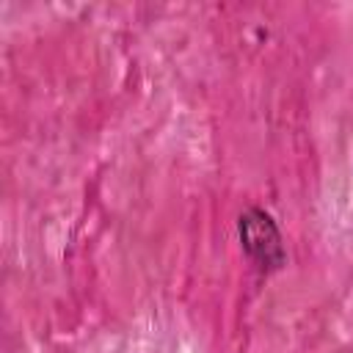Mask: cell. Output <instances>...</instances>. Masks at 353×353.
<instances>
[{"instance_id": "6da1fadb", "label": "cell", "mask_w": 353, "mask_h": 353, "mask_svg": "<svg viewBox=\"0 0 353 353\" xmlns=\"http://www.w3.org/2000/svg\"><path fill=\"white\" fill-rule=\"evenodd\" d=\"M240 240L245 254L262 268V270H276L284 262V245L281 234L273 223V218L262 210H248L240 215Z\"/></svg>"}]
</instances>
